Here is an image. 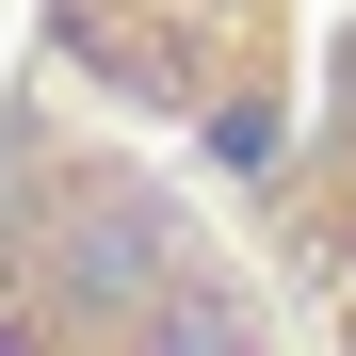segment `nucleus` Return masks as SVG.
Segmentation results:
<instances>
[{
    "instance_id": "nucleus-1",
    "label": "nucleus",
    "mask_w": 356,
    "mask_h": 356,
    "mask_svg": "<svg viewBox=\"0 0 356 356\" xmlns=\"http://www.w3.org/2000/svg\"><path fill=\"white\" fill-rule=\"evenodd\" d=\"M33 65L211 211L275 340L356 356V0H33Z\"/></svg>"
}]
</instances>
